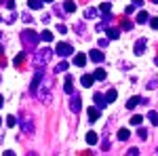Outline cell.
<instances>
[{
    "instance_id": "cell-32",
    "label": "cell",
    "mask_w": 158,
    "mask_h": 156,
    "mask_svg": "<svg viewBox=\"0 0 158 156\" xmlns=\"http://www.w3.org/2000/svg\"><path fill=\"white\" fill-rule=\"evenodd\" d=\"M4 6L6 9H15V0H4Z\"/></svg>"
},
{
    "instance_id": "cell-3",
    "label": "cell",
    "mask_w": 158,
    "mask_h": 156,
    "mask_svg": "<svg viewBox=\"0 0 158 156\" xmlns=\"http://www.w3.org/2000/svg\"><path fill=\"white\" fill-rule=\"evenodd\" d=\"M55 53H57L59 57H70L74 53V48H72V44H68V42H59V44L55 47Z\"/></svg>"
},
{
    "instance_id": "cell-40",
    "label": "cell",
    "mask_w": 158,
    "mask_h": 156,
    "mask_svg": "<svg viewBox=\"0 0 158 156\" xmlns=\"http://www.w3.org/2000/svg\"><path fill=\"white\" fill-rule=\"evenodd\" d=\"M2 53H4V48H2V44H0V55H2Z\"/></svg>"
},
{
    "instance_id": "cell-12",
    "label": "cell",
    "mask_w": 158,
    "mask_h": 156,
    "mask_svg": "<svg viewBox=\"0 0 158 156\" xmlns=\"http://www.w3.org/2000/svg\"><path fill=\"white\" fill-rule=\"evenodd\" d=\"M80 82H82V86H93V82H95V78H93L91 74H85V76L80 78Z\"/></svg>"
},
{
    "instance_id": "cell-41",
    "label": "cell",
    "mask_w": 158,
    "mask_h": 156,
    "mask_svg": "<svg viewBox=\"0 0 158 156\" xmlns=\"http://www.w3.org/2000/svg\"><path fill=\"white\" fill-rule=\"evenodd\" d=\"M42 2H53V0H42Z\"/></svg>"
},
{
    "instance_id": "cell-8",
    "label": "cell",
    "mask_w": 158,
    "mask_h": 156,
    "mask_svg": "<svg viewBox=\"0 0 158 156\" xmlns=\"http://www.w3.org/2000/svg\"><path fill=\"white\" fill-rule=\"evenodd\" d=\"M141 101H143V99H141V97H139V95L131 97V99H129V101H127V110H133V108H137V106H139V103H141Z\"/></svg>"
},
{
    "instance_id": "cell-11",
    "label": "cell",
    "mask_w": 158,
    "mask_h": 156,
    "mask_svg": "<svg viewBox=\"0 0 158 156\" xmlns=\"http://www.w3.org/2000/svg\"><path fill=\"white\" fill-rule=\"evenodd\" d=\"M74 63H76L78 68H85V63H86V55H85V53H78V55L74 57Z\"/></svg>"
},
{
    "instance_id": "cell-18",
    "label": "cell",
    "mask_w": 158,
    "mask_h": 156,
    "mask_svg": "<svg viewBox=\"0 0 158 156\" xmlns=\"http://www.w3.org/2000/svg\"><path fill=\"white\" fill-rule=\"evenodd\" d=\"M148 19H150V15H148L146 11H139V13H137V23H146Z\"/></svg>"
},
{
    "instance_id": "cell-1",
    "label": "cell",
    "mask_w": 158,
    "mask_h": 156,
    "mask_svg": "<svg viewBox=\"0 0 158 156\" xmlns=\"http://www.w3.org/2000/svg\"><path fill=\"white\" fill-rule=\"evenodd\" d=\"M21 40H23V44L27 48H36L38 40H40V34H36L34 30H23V36H21Z\"/></svg>"
},
{
    "instance_id": "cell-35",
    "label": "cell",
    "mask_w": 158,
    "mask_h": 156,
    "mask_svg": "<svg viewBox=\"0 0 158 156\" xmlns=\"http://www.w3.org/2000/svg\"><path fill=\"white\" fill-rule=\"evenodd\" d=\"M135 11V6H133V4H131V6H127V9H124V13H127V15H131V13H133Z\"/></svg>"
},
{
    "instance_id": "cell-37",
    "label": "cell",
    "mask_w": 158,
    "mask_h": 156,
    "mask_svg": "<svg viewBox=\"0 0 158 156\" xmlns=\"http://www.w3.org/2000/svg\"><path fill=\"white\" fill-rule=\"evenodd\" d=\"M99 47H108V38H101L99 40Z\"/></svg>"
},
{
    "instance_id": "cell-29",
    "label": "cell",
    "mask_w": 158,
    "mask_h": 156,
    "mask_svg": "<svg viewBox=\"0 0 158 156\" xmlns=\"http://www.w3.org/2000/svg\"><path fill=\"white\" fill-rule=\"evenodd\" d=\"M23 57H25V53H19V55L15 57V61H13V63H15V65H21V61H23Z\"/></svg>"
},
{
    "instance_id": "cell-14",
    "label": "cell",
    "mask_w": 158,
    "mask_h": 156,
    "mask_svg": "<svg viewBox=\"0 0 158 156\" xmlns=\"http://www.w3.org/2000/svg\"><path fill=\"white\" fill-rule=\"evenodd\" d=\"M21 129H23V133H25V131L32 133V131H34V124H32V120H30V118L23 120V122H21Z\"/></svg>"
},
{
    "instance_id": "cell-27",
    "label": "cell",
    "mask_w": 158,
    "mask_h": 156,
    "mask_svg": "<svg viewBox=\"0 0 158 156\" xmlns=\"http://www.w3.org/2000/svg\"><path fill=\"white\" fill-rule=\"evenodd\" d=\"M148 118H150L152 124H158V114H156V112H150V114H148Z\"/></svg>"
},
{
    "instance_id": "cell-17",
    "label": "cell",
    "mask_w": 158,
    "mask_h": 156,
    "mask_svg": "<svg viewBox=\"0 0 158 156\" xmlns=\"http://www.w3.org/2000/svg\"><path fill=\"white\" fill-rule=\"evenodd\" d=\"M27 4H30V9H34V11H38V9H42V0H27Z\"/></svg>"
},
{
    "instance_id": "cell-31",
    "label": "cell",
    "mask_w": 158,
    "mask_h": 156,
    "mask_svg": "<svg viewBox=\"0 0 158 156\" xmlns=\"http://www.w3.org/2000/svg\"><path fill=\"white\" fill-rule=\"evenodd\" d=\"M137 135H139L141 139H146V137H148V129H143V127H141V129L137 131Z\"/></svg>"
},
{
    "instance_id": "cell-22",
    "label": "cell",
    "mask_w": 158,
    "mask_h": 156,
    "mask_svg": "<svg viewBox=\"0 0 158 156\" xmlns=\"http://www.w3.org/2000/svg\"><path fill=\"white\" fill-rule=\"evenodd\" d=\"M85 17H86V19H95V17H97V9H86Z\"/></svg>"
},
{
    "instance_id": "cell-33",
    "label": "cell",
    "mask_w": 158,
    "mask_h": 156,
    "mask_svg": "<svg viewBox=\"0 0 158 156\" xmlns=\"http://www.w3.org/2000/svg\"><path fill=\"white\" fill-rule=\"evenodd\" d=\"M6 124H9V127H15V124H17V120L13 118V116H9V118H6Z\"/></svg>"
},
{
    "instance_id": "cell-24",
    "label": "cell",
    "mask_w": 158,
    "mask_h": 156,
    "mask_svg": "<svg viewBox=\"0 0 158 156\" xmlns=\"http://www.w3.org/2000/svg\"><path fill=\"white\" fill-rule=\"evenodd\" d=\"M40 38H42L44 42H51V40H53V32H49V30H44V32L40 34Z\"/></svg>"
},
{
    "instance_id": "cell-25",
    "label": "cell",
    "mask_w": 158,
    "mask_h": 156,
    "mask_svg": "<svg viewBox=\"0 0 158 156\" xmlns=\"http://www.w3.org/2000/svg\"><path fill=\"white\" fill-rule=\"evenodd\" d=\"M55 72H57V74H59V72H68V63H65V61H59V65L55 68Z\"/></svg>"
},
{
    "instance_id": "cell-7",
    "label": "cell",
    "mask_w": 158,
    "mask_h": 156,
    "mask_svg": "<svg viewBox=\"0 0 158 156\" xmlns=\"http://www.w3.org/2000/svg\"><path fill=\"white\" fill-rule=\"evenodd\" d=\"M70 108H72V112H76V114H78V112L82 110V103H80V95H74V97H72V103H70Z\"/></svg>"
},
{
    "instance_id": "cell-16",
    "label": "cell",
    "mask_w": 158,
    "mask_h": 156,
    "mask_svg": "<svg viewBox=\"0 0 158 156\" xmlns=\"http://www.w3.org/2000/svg\"><path fill=\"white\" fill-rule=\"evenodd\" d=\"M97 118H99V110L97 108H89V120H91V122H95Z\"/></svg>"
},
{
    "instance_id": "cell-21",
    "label": "cell",
    "mask_w": 158,
    "mask_h": 156,
    "mask_svg": "<svg viewBox=\"0 0 158 156\" xmlns=\"http://www.w3.org/2000/svg\"><path fill=\"white\" fill-rule=\"evenodd\" d=\"M63 11H65V13H74V11H76V4H74L72 0H68V2L63 4Z\"/></svg>"
},
{
    "instance_id": "cell-26",
    "label": "cell",
    "mask_w": 158,
    "mask_h": 156,
    "mask_svg": "<svg viewBox=\"0 0 158 156\" xmlns=\"http://www.w3.org/2000/svg\"><path fill=\"white\" fill-rule=\"evenodd\" d=\"M99 11L101 13H112V4H110V2H103V4L99 6Z\"/></svg>"
},
{
    "instance_id": "cell-23",
    "label": "cell",
    "mask_w": 158,
    "mask_h": 156,
    "mask_svg": "<svg viewBox=\"0 0 158 156\" xmlns=\"http://www.w3.org/2000/svg\"><path fill=\"white\" fill-rule=\"evenodd\" d=\"M93 78H95V80H103V78H106V70H101V68H99V70H95Z\"/></svg>"
},
{
    "instance_id": "cell-5",
    "label": "cell",
    "mask_w": 158,
    "mask_h": 156,
    "mask_svg": "<svg viewBox=\"0 0 158 156\" xmlns=\"http://www.w3.org/2000/svg\"><path fill=\"white\" fill-rule=\"evenodd\" d=\"M42 78H44V74H42V70H38L36 76H34V80H32V84H30V91H32V93H36V86L40 84V80H42Z\"/></svg>"
},
{
    "instance_id": "cell-13",
    "label": "cell",
    "mask_w": 158,
    "mask_h": 156,
    "mask_svg": "<svg viewBox=\"0 0 158 156\" xmlns=\"http://www.w3.org/2000/svg\"><path fill=\"white\" fill-rule=\"evenodd\" d=\"M86 141H89V144L91 145H95L99 141V137H97V133L95 131H91V133H86Z\"/></svg>"
},
{
    "instance_id": "cell-28",
    "label": "cell",
    "mask_w": 158,
    "mask_h": 156,
    "mask_svg": "<svg viewBox=\"0 0 158 156\" xmlns=\"http://www.w3.org/2000/svg\"><path fill=\"white\" fill-rule=\"evenodd\" d=\"M141 120H143V116H139V114H135L133 118H131V124H141Z\"/></svg>"
},
{
    "instance_id": "cell-38",
    "label": "cell",
    "mask_w": 158,
    "mask_h": 156,
    "mask_svg": "<svg viewBox=\"0 0 158 156\" xmlns=\"http://www.w3.org/2000/svg\"><path fill=\"white\" fill-rule=\"evenodd\" d=\"M57 30H59V34H65V25H59V23H57Z\"/></svg>"
},
{
    "instance_id": "cell-20",
    "label": "cell",
    "mask_w": 158,
    "mask_h": 156,
    "mask_svg": "<svg viewBox=\"0 0 158 156\" xmlns=\"http://www.w3.org/2000/svg\"><path fill=\"white\" fill-rule=\"evenodd\" d=\"M108 36L112 38V40H116V38H120V30H118V27H112V30H108Z\"/></svg>"
},
{
    "instance_id": "cell-34",
    "label": "cell",
    "mask_w": 158,
    "mask_h": 156,
    "mask_svg": "<svg viewBox=\"0 0 158 156\" xmlns=\"http://www.w3.org/2000/svg\"><path fill=\"white\" fill-rule=\"evenodd\" d=\"M150 25H152L154 30H158V17H154V19H150Z\"/></svg>"
},
{
    "instance_id": "cell-30",
    "label": "cell",
    "mask_w": 158,
    "mask_h": 156,
    "mask_svg": "<svg viewBox=\"0 0 158 156\" xmlns=\"http://www.w3.org/2000/svg\"><path fill=\"white\" fill-rule=\"evenodd\" d=\"M122 30H131V27H133V23H131V21H129V19H122Z\"/></svg>"
},
{
    "instance_id": "cell-39",
    "label": "cell",
    "mask_w": 158,
    "mask_h": 156,
    "mask_svg": "<svg viewBox=\"0 0 158 156\" xmlns=\"http://www.w3.org/2000/svg\"><path fill=\"white\" fill-rule=\"evenodd\" d=\"M2 103H4V99H2V95H0V108H2Z\"/></svg>"
},
{
    "instance_id": "cell-42",
    "label": "cell",
    "mask_w": 158,
    "mask_h": 156,
    "mask_svg": "<svg viewBox=\"0 0 158 156\" xmlns=\"http://www.w3.org/2000/svg\"><path fill=\"white\" fill-rule=\"evenodd\" d=\"M152 2H156V4H158V0H152Z\"/></svg>"
},
{
    "instance_id": "cell-2",
    "label": "cell",
    "mask_w": 158,
    "mask_h": 156,
    "mask_svg": "<svg viewBox=\"0 0 158 156\" xmlns=\"http://www.w3.org/2000/svg\"><path fill=\"white\" fill-rule=\"evenodd\" d=\"M51 55H53V51H51V48H40V51H38L36 55H34V65H36V68H40V65H44V63H47V61L51 59Z\"/></svg>"
},
{
    "instance_id": "cell-4",
    "label": "cell",
    "mask_w": 158,
    "mask_h": 156,
    "mask_svg": "<svg viewBox=\"0 0 158 156\" xmlns=\"http://www.w3.org/2000/svg\"><path fill=\"white\" fill-rule=\"evenodd\" d=\"M93 99H95V106H97V110H103L106 106H108L106 95H101V93H95V95H93Z\"/></svg>"
},
{
    "instance_id": "cell-19",
    "label": "cell",
    "mask_w": 158,
    "mask_h": 156,
    "mask_svg": "<svg viewBox=\"0 0 158 156\" xmlns=\"http://www.w3.org/2000/svg\"><path fill=\"white\" fill-rule=\"evenodd\" d=\"M129 137H131V133H129V129H120V131H118V139H120V141H127Z\"/></svg>"
},
{
    "instance_id": "cell-10",
    "label": "cell",
    "mask_w": 158,
    "mask_h": 156,
    "mask_svg": "<svg viewBox=\"0 0 158 156\" xmlns=\"http://www.w3.org/2000/svg\"><path fill=\"white\" fill-rule=\"evenodd\" d=\"M63 91H65L68 95H74V86H72V76H70V74L65 76V84H63Z\"/></svg>"
},
{
    "instance_id": "cell-36",
    "label": "cell",
    "mask_w": 158,
    "mask_h": 156,
    "mask_svg": "<svg viewBox=\"0 0 158 156\" xmlns=\"http://www.w3.org/2000/svg\"><path fill=\"white\" fill-rule=\"evenodd\" d=\"M129 154H131V156H137V154H139V150H137V148H131V150H129Z\"/></svg>"
},
{
    "instance_id": "cell-6",
    "label": "cell",
    "mask_w": 158,
    "mask_h": 156,
    "mask_svg": "<svg viewBox=\"0 0 158 156\" xmlns=\"http://www.w3.org/2000/svg\"><path fill=\"white\" fill-rule=\"evenodd\" d=\"M89 59L95 61V63H101V61L106 59V55H103L101 51H91V53H89Z\"/></svg>"
},
{
    "instance_id": "cell-9",
    "label": "cell",
    "mask_w": 158,
    "mask_h": 156,
    "mask_svg": "<svg viewBox=\"0 0 158 156\" xmlns=\"http://www.w3.org/2000/svg\"><path fill=\"white\" fill-rule=\"evenodd\" d=\"M143 53H146V40L139 38V40L135 42V55H143Z\"/></svg>"
},
{
    "instance_id": "cell-15",
    "label": "cell",
    "mask_w": 158,
    "mask_h": 156,
    "mask_svg": "<svg viewBox=\"0 0 158 156\" xmlns=\"http://www.w3.org/2000/svg\"><path fill=\"white\" fill-rule=\"evenodd\" d=\"M116 97H118V93H116V89H110L108 93H106V101H108V103H112V101H114Z\"/></svg>"
}]
</instances>
